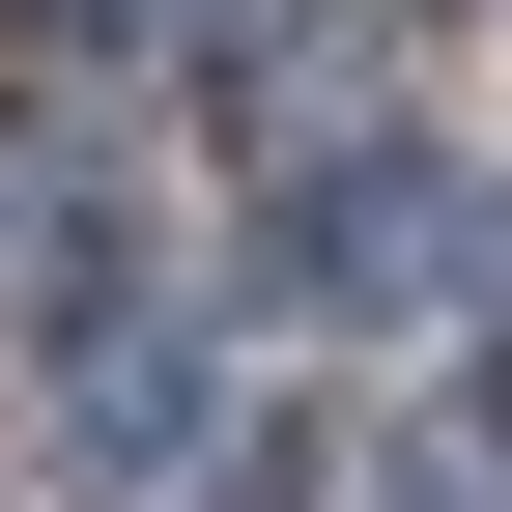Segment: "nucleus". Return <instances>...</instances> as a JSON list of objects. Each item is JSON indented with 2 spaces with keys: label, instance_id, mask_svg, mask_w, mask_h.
I'll return each mask as SVG.
<instances>
[{
  "label": "nucleus",
  "instance_id": "f257e3e1",
  "mask_svg": "<svg viewBox=\"0 0 512 512\" xmlns=\"http://www.w3.org/2000/svg\"><path fill=\"white\" fill-rule=\"evenodd\" d=\"M427 256H456V171H427L399 114H342V143H285V228H256V285H285V313H399Z\"/></svg>",
  "mask_w": 512,
  "mask_h": 512
},
{
  "label": "nucleus",
  "instance_id": "f03ea898",
  "mask_svg": "<svg viewBox=\"0 0 512 512\" xmlns=\"http://www.w3.org/2000/svg\"><path fill=\"white\" fill-rule=\"evenodd\" d=\"M114 285H143V200H114L86 114H29V143H0V342H86L114 370Z\"/></svg>",
  "mask_w": 512,
  "mask_h": 512
},
{
  "label": "nucleus",
  "instance_id": "7ed1b4c3",
  "mask_svg": "<svg viewBox=\"0 0 512 512\" xmlns=\"http://www.w3.org/2000/svg\"><path fill=\"white\" fill-rule=\"evenodd\" d=\"M342 512H512V399H484V427H399V456H370Z\"/></svg>",
  "mask_w": 512,
  "mask_h": 512
},
{
  "label": "nucleus",
  "instance_id": "20e7f679",
  "mask_svg": "<svg viewBox=\"0 0 512 512\" xmlns=\"http://www.w3.org/2000/svg\"><path fill=\"white\" fill-rule=\"evenodd\" d=\"M228 512H342V456L313 427H228Z\"/></svg>",
  "mask_w": 512,
  "mask_h": 512
},
{
  "label": "nucleus",
  "instance_id": "39448f33",
  "mask_svg": "<svg viewBox=\"0 0 512 512\" xmlns=\"http://www.w3.org/2000/svg\"><path fill=\"white\" fill-rule=\"evenodd\" d=\"M29 29H200V0H29Z\"/></svg>",
  "mask_w": 512,
  "mask_h": 512
},
{
  "label": "nucleus",
  "instance_id": "423d86ee",
  "mask_svg": "<svg viewBox=\"0 0 512 512\" xmlns=\"http://www.w3.org/2000/svg\"><path fill=\"white\" fill-rule=\"evenodd\" d=\"M484 228H512V200H484ZM484 285H512V256H484Z\"/></svg>",
  "mask_w": 512,
  "mask_h": 512
}]
</instances>
